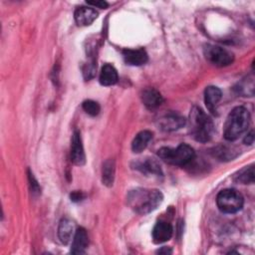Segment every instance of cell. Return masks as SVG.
Wrapping results in <instances>:
<instances>
[{"label": "cell", "mask_w": 255, "mask_h": 255, "mask_svg": "<svg viewBox=\"0 0 255 255\" xmlns=\"http://www.w3.org/2000/svg\"><path fill=\"white\" fill-rule=\"evenodd\" d=\"M162 193L157 189L136 188L128 195V205L138 214H147L156 209L162 202Z\"/></svg>", "instance_id": "1"}, {"label": "cell", "mask_w": 255, "mask_h": 255, "mask_svg": "<svg viewBox=\"0 0 255 255\" xmlns=\"http://www.w3.org/2000/svg\"><path fill=\"white\" fill-rule=\"evenodd\" d=\"M190 132L193 138L199 142H207L214 133V125L209 116L200 108L193 107L189 114Z\"/></svg>", "instance_id": "2"}, {"label": "cell", "mask_w": 255, "mask_h": 255, "mask_svg": "<svg viewBox=\"0 0 255 255\" xmlns=\"http://www.w3.org/2000/svg\"><path fill=\"white\" fill-rule=\"evenodd\" d=\"M250 123V115L246 108L236 107L234 108L226 118L223 135L227 140L237 139L248 128Z\"/></svg>", "instance_id": "3"}, {"label": "cell", "mask_w": 255, "mask_h": 255, "mask_svg": "<svg viewBox=\"0 0 255 255\" xmlns=\"http://www.w3.org/2000/svg\"><path fill=\"white\" fill-rule=\"evenodd\" d=\"M157 155L169 164L183 166L194 158L195 152L190 145L181 143L176 148L161 147L157 150Z\"/></svg>", "instance_id": "4"}, {"label": "cell", "mask_w": 255, "mask_h": 255, "mask_svg": "<svg viewBox=\"0 0 255 255\" xmlns=\"http://www.w3.org/2000/svg\"><path fill=\"white\" fill-rule=\"evenodd\" d=\"M216 203L220 211L224 213H235L242 208L244 200L239 191L236 189L227 188L218 193Z\"/></svg>", "instance_id": "5"}, {"label": "cell", "mask_w": 255, "mask_h": 255, "mask_svg": "<svg viewBox=\"0 0 255 255\" xmlns=\"http://www.w3.org/2000/svg\"><path fill=\"white\" fill-rule=\"evenodd\" d=\"M203 50L206 60L217 67H225L233 62V55L219 46L208 44Z\"/></svg>", "instance_id": "6"}, {"label": "cell", "mask_w": 255, "mask_h": 255, "mask_svg": "<svg viewBox=\"0 0 255 255\" xmlns=\"http://www.w3.org/2000/svg\"><path fill=\"white\" fill-rule=\"evenodd\" d=\"M71 160L77 165H83L86 162V155L82 143L81 133L75 130L71 139Z\"/></svg>", "instance_id": "7"}, {"label": "cell", "mask_w": 255, "mask_h": 255, "mask_svg": "<svg viewBox=\"0 0 255 255\" xmlns=\"http://www.w3.org/2000/svg\"><path fill=\"white\" fill-rule=\"evenodd\" d=\"M185 119L176 114H168L159 119L158 126L164 131H172L179 129L185 125Z\"/></svg>", "instance_id": "8"}, {"label": "cell", "mask_w": 255, "mask_h": 255, "mask_svg": "<svg viewBox=\"0 0 255 255\" xmlns=\"http://www.w3.org/2000/svg\"><path fill=\"white\" fill-rule=\"evenodd\" d=\"M222 93L219 88L209 86L204 91V103L212 115H217V105L221 100Z\"/></svg>", "instance_id": "9"}, {"label": "cell", "mask_w": 255, "mask_h": 255, "mask_svg": "<svg viewBox=\"0 0 255 255\" xmlns=\"http://www.w3.org/2000/svg\"><path fill=\"white\" fill-rule=\"evenodd\" d=\"M75 21L79 26L91 25L98 17V12L91 7L81 6L75 10Z\"/></svg>", "instance_id": "10"}, {"label": "cell", "mask_w": 255, "mask_h": 255, "mask_svg": "<svg viewBox=\"0 0 255 255\" xmlns=\"http://www.w3.org/2000/svg\"><path fill=\"white\" fill-rule=\"evenodd\" d=\"M124 60L127 64L131 66H141L147 62V54L142 49H126L123 51Z\"/></svg>", "instance_id": "11"}, {"label": "cell", "mask_w": 255, "mask_h": 255, "mask_svg": "<svg viewBox=\"0 0 255 255\" xmlns=\"http://www.w3.org/2000/svg\"><path fill=\"white\" fill-rule=\"evenodd\" d=\"M172 226L165 221L157 222L152 229V239L154 243H163L172 236Z\"/></svg>", "instance_id": "12"}, {"label": "cell", "mask_w": 255, "mask_h": 255, "mask_svg": "<svg viewBox=\"0 0 255 255\" xmlns=\"http://www.w3.org/2000/svg\"><path fill=\"white\" fill-rule=\"evenodd\" d=\"M89 244V238L88 234L85 228L80 227L75 231L72 247H71V253L73 254H82L85 253L87 247Z\"/></svg>", "instance_id": "13"}, {"label": "cell", "mask_w": 255, "mask_h": 255, "mask_svg": "<svg viewBox=\"0 0 255 255\" xmlns=\"http://www.w3.org/2000/svg\"><path fill=\"white\" fill-rule=\"evenodd\" d=\"M141 101L148 110H154L162 104L163 98L158 91H156L155 89L149 88V89H145L142 92Z\"/></svg>", "instance_id": "14"}, {"label": "cell", "mask_w": 255, "mask_h": 255, "mask_svg": "<svg viewBox=\"0 0 255 255\" xmlns=\"http://www.w3.org/2000/svg\"><path fill=\"white\" fill-rule=\"evenodd\" d=\"M74 234H75L74 223L68 218H63L60 221V224L58 227V236L60 241L63 244H68L71 241V239L74 237Z\"/></svg>", "instance_id": "15"}, {"label": "cell", "mask_w": 255, "mask_h": 255, "mask_svg": "<svg viewBox=\"0 0 255 255\" xmlns=\"http://www.w3.org/2000/svg\"><path fill=\"white\" fill-rule=\"evenodd\" d=\"M119 76L117 70L110 64L103 66L100 74V83L103 86H112L118 82Z\"/></svg>", "instance_id": "16"}, {"label": "cell", "mask_w": 255, "mask_h": 255, "mask_svg": "<svg viewBox=\"0 0 255 255\" xmlns=\"http://www.w3.org/2000/svg\"><path fill=\"white\" fill-rule=\"evenodd\" d=\"M135 169L144 173H151L155 175H162L159 163L153 158H146L143 161H137L134 165Z\"/></svg>", "instance_id": "17"}, {"label": "cell", "mask_w": 255, "mask_h": 255, "mask_svg": "<svg viewBox=\"0 0 255 255\" xmlns=\"http://www.w3.org/2000/svg\"><path fill=\"white\" fill-rule=\"evenodd\" d=\"M152 137V132L149 130L139 131L131 142V149L133 152H141L148 144L149 140Z\"/></svg>", "instance_id": "18"}, {"label": "cell", "mask_w": 255, "mask_h": 255, "mask_svg": "<svg viewBox=\"0 0 255 255\" xmlns=\"http://www.w3.org/2000/svg\"><path fill=\"white\" fill-rule=\"evenodd\" d=\"M115 177V161L113 159H108L105 161L102 169V180L107 186H112Z\"/></svg>", "instance_id": "19"}, {"label": "cell", "mask_w": 255, "mask_h": 255, "mask_svg": "<svg viewBox=\"0 0 255 255\" xmlns=\"http://www.w3.org/2000/svg\"><path fill=\"white\" fill-rule=\"evenodd\" d=\"M234 180L236 182L242 183V184H251L254 182V167L253 165L246 166L243 169L239 170L234 175Z\"/></svg>", "instance_id": "20"}, {"label": "cell", "mask_w": 255, "mask_h": 255, "mask_svg": "<svg viewBox=\"0 0 255 255\" xmlns=\"http://www.w3.org/2000/svg\"><path fill=\"white\" fill-rule=\"evenodd\" d=\"M250 88H254V78L253 77H247V79L243 80L241 83L238 84V88L237 91L239 94L243 95L244 97H252L254 94V89H250Z\"/></svg>", "instance_id": "21"}, {"label": "cell", "mask_w": 255, "mask_h": 255, "mask_svg": "<svg viewBox=\"0 0 255 255\" xmlns=\"http://www.w3.org/2000/svg\"><path fill=\"white\" fill-rule=\"evenodd\" d=\"M213 154L221 160H230L236 155L234 149L226 145H219L217 147H214Z\"/></svg>", "instance_id": "22"}, {"label": "cell", "mask_w": 255, "mask_h": 255, "mask_svg": "<svg viewBox=\"0 0 255 255\" xmlns=\"http://www.w3.org/2000/svg\"><path fill=\"white\" fill-rule=\"evenodd\" d=\"M82 107H83L84 111H85L88 115H90V116H92V117H95V116L99 115L100 110H101L100 105H99L97 102L93 101V100H87V101L83 102Z\"/></svg>", "instance_id": "23"}, {"label": "cell", "mask_w": 255, "mask_h": 255, "mask_svg": "<svg viewBox=\"0 0 255 255\" xmlns=\"http://www.w3.org/2000/svg\"><path fill=\"white\" fill-rule=\"evenodd\" d=\"M28 177H29V182H30V187H31V192L33 193V194H39L40 192H41V188H40V186H39V184H38V182H37V180L35 179V177H34V175H33V173L29 170V172H28Z\"/></svg>", "instance_id": "24"}, {"label": "cell", "mask_w": 255, "mask_h": 255, "mask_svg": "<svg viewBox=\"0 0 255 255\" xmlns=\"http://www.w3.org/2000/svg\"><path fill=\"white\" fill-rule=\"evenodd\" d=\"M87 4L95 6V7H99V8H102V9H105V8H107L109 6V4L106 1H103V0H100V1H87Z\"/></svg>", "instance_id": "25"}, {"label": "cell", "mask_w": 255, "mask_h": 255, "mask_svg": "<svg viewBox=\"0 0 255 255\" xmlns=\"http://www.w3.org/2000/svg\"><path fill=\"white\" fill-rule=\"evenodd\" d=\"M70 197H71L72 201L77 202V201H80V200H82L84 198V194L81 191H74V192L71 193Z\"/></svg>", "instance_id": "26"}, {"label": "cell", "mask_w": 255, "mask_h": 255, "mask_svg": "<svg viewBox=\"0 0 255 255\" xmlns=\"http://www.w3.org/2000/svg\"><path fill=\"white\" fill-rule=\"evenodd\" d=\"M254 142V130H251L246 136L244 137V143L246 144H252Z\"/></svg>", "instance_id": "27"}, {"label": "cell", "mask_w": 255, "mask_h": 255, "mask_svg": "<svg viewBox=\"0 0 255 255\" xmlns=\"http://www.w3.org/2000/svg\"><path fill=\"white\" fill-rule=\"evenodd\" d=\"M171 252H172V250L169 247H162L157 250V253H159V254H170Z\"/></svg>", "instance_id": "28"}]
</instances>
